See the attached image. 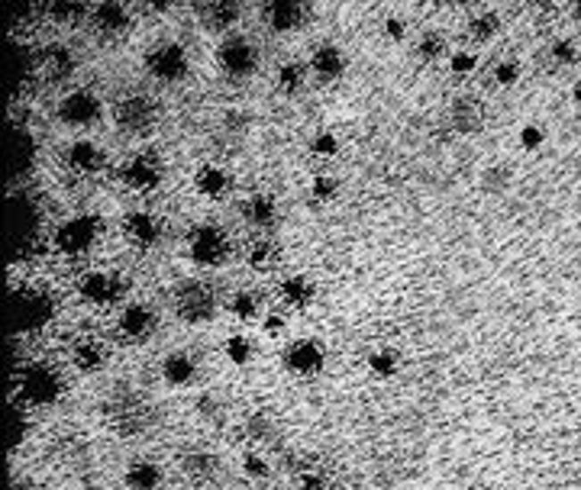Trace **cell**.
Returning a JSON list of instances; mask_svg holds the SVG:
<instances>
[{
  "label": "cell",
  "mask_w": 581,
  "mask_h": 490,
  "mask_svg": "<svg viewBox=\"0 0 581 490\" xmlns=\"http://www.w3.org/2000/svg\"><path fill=\"white\" fill-rule=\"evenodd\" d=\"M243 471L249 474V478H269V465H265V458L253 455V452L243 458Z\"/></svg>",
  "instance_id": "f6af8a7d"
},
{
  "label": "cell",
  "mask_w": 581,
  "mask_h": 490,
  "mask_svg": "<svg viewBox=\"0 0 581 490\" xmlns=\"http://www.w3.org/2000/svg\"><path fill=\"white\" fill-rule=\"evenodd\" d=\"M197 17L207 23V29L220 33V29H229L239 20V4L237 0H211V4L197 7Z\"/></svg>",
  "instance_id": "44dd1931"
},
{
  "label": "cell",
  "mask_w": 581,
  "mask_h": 490,
  "mask_svg": "<svg viewBox=\"0 0 581 490\" xmlns=\"http://www.w3.org/2000/svg\"><path fill=\"white\" fill-rule=\"evenodd\" d=\"M33 68L43 81L55 85V81H62V78H68L75 71V59H71L62 45H46V49H39L33 55Z\"/></svg>",
  "instance_id": "5bb4252c"
},
{
  "label": "cell",
  "mask_w": 581,
  "mask_h": 490,
  "mask_svg": "<svg viewBox=\"0 0 581 490\" xmlns=\"http://www.w3.org/2000/svg\"><path fill=\"white\" fill-rule=\"evenodd\" d=\"M572 17L581 20V4H575V7H572Z\"/></svg>",
  "instance_id": "816d5d0a"
},
{
  "label": "cell",
  "mask_w": 581,
  "mask_h": 490,
  "mask_svg": "<svg viewBox=\"0 0 581 490\" xmlns=\"http://www.w3.org/2000/svg\"><path fill=\"white\" fill-rule=\"evenodd\" d=\"M417 52H420V59L423 61H436V59H443L446 55V36L443 33H423V39H420V45H417Z\"/></svg>",
  "instance_id": "8d00e7d4"
},
{
  "label": "cell",
  "mask_w": 581,
  "mask_h": 490,
  "mask_svg": "<svg viewBox=\"0 0 581 490\" xmlns=\"http://www.w3.org/2000/svg\"><path fill=\"white\" fill-rule=\"evenodd\" d=\"M311 71L320 81H336L345 71V52L333 43H320L311 55Z\"/></svg>",
  "instance_id": "2e32d148"
},
{
  "label": "cell",
  "mask_w": 581,
  "mask_h": 490,
  "mask_svg": "<svg viewBox=\"0 0 581 490\" xmlns=\"http://www.w3.org/2000/svg\"><path fill=\"white\" fill-rule=\"evenodd\" d=\"M110 416H113V423L123 436L129 432H139L145 426V406L133 397V394H123L120 404H110Z\"/></svg>",
  "instance_id": "ac0fdd59"
},
{
  "label": "cell",
  "mask_w": 581,
  "mask_h": 490,
  "mask_svg": "<svg viewBox=\"0 0 581 490\" xmlns=\"http://www.w3.org/2000/svg\"><path fill=\"white\" fill-rule=\"evenodd\" d=\"M245 429H249V436H253V439H265V436L271 432V423L261 413H255L253 420H249V426H245Z\"/></svg>",
  "instance_id": "7dc6e473"
},
{
  "label": "cell",
  "mask_w": 581,
  "mask_h": 490,
  "mask_svg": "<svg viewBox=\"0 0 581 490\" xmlns=\"http://www.w3.org/2000/svg\"><path fill=\"white\" fill-rule=\"evenodd\" d=\"M303 81H307L303 61H285V65L278 68V87L285 94H297L303 87Z\"/></svg>",
  "instance_id": "4dcf8cb0"
},
{
  "label": "cell",
  "mask_w": 581,
  "mask_h": 490,
  "mask_svg": "<svg viewBox=\"0 0 581 490\" xmlns=\"http://www.w3.org/2000/svg\"><path fill=\"white\" fill-rule=\"evenodd\" d=\"M336 191H339L336 178H329V175H317V178L311 181V197L317 203H329L336 197Z\"/></svg>",
  "instance_id": "f35d334b"
},
{
  "label": "cell",
  "mask_w": 581,
  "mask_h": 490,
  "mask_svg": "<svg viewBox=\"0 0 581 490\" xmlns=\"http://www.w3.org/2000/svg\"><path fill=\"white\" fill-rule=\"evenodd\" d=\"M162 378L171 388H187L194 378H197V362H194L191 352H171L162 362Z\"/></svg>",
  "instance_id": "ffe728a7"
},
{
  "label": "cell",
  "mask_w": 581,
  "mask_h": 490,
  "mask_svg": "<svg viewBox=\"0 0 581 490\" xmlns=\"http://www.w3.org/2000/svg\"><path fill=\"white\" fill-rule=\"evenodd\" d=\"M175 306L185 323H207L217 313V297L201 281H181L175 290Z\"/></svg>",
  "instance_id": "3957f363"
},
{
  "label": "cell",
  "mask_w": 581,
  "mask_h": 490,
  "mask_svg": "<svg viewBox=\"0 0 581 490\" xmlns=\"http://www.w3.org/2000/svg\"><path fill=\"white\" fill-rule=\"evenodd\" d=\"M49 13L59 20H78L85 13V4H78V0H71V4H68V0H55L49 7Z\"/></svg>",
  "instance_id": "b9f144b4"
},
{
  "label": "cell",
  "mask_w": 581,
  "mask_h": 490,
  "mask_svg": "<svg viewBox=\"0 0 581 490\" xmlns=\"http://www.w3.org/2000/svg\"><path fill=\"white\" fill-rule=\"evenodd\" d=\"M187 249H191L194 265L201 268H220V265L229 258V239L227 233L213 223H201V226L191 229V239H187Z\"/></svg>",
  "instance_id": "7a4b0ae2"
},
{
  "label": "cell",
  "mask_w": 581,
  "mask_h": 490,
  "mask_svg": "<svg viewBox=\"0 0 581 490\" xmlns=\"http://www.w3.org/2000/svg\"><path fill=\"white\" fill-rule=\"evenodd\" d=\"M127 294V281L120 274H110V271H91L81 278V297L91 300V304H117L120 297Z\"/></svg>",
  "instance_id": "8fae6325"
},
{
  "label": "cell",
  "mask_w": 581,
  "mask_h": 490,
  "mask_svg": "<svg viewBox=\"0 0 581 490\" xmlns=\"http://www.w3.org/2000/svg\"><path fill=\"white\" fill-rule=\"evenodd\" d=\"M129 490H159L162 484V468L155 461H133L123 474Z\"/></svg>",
  "instance_id": "484cf974"
},
{
  "label": "cell",
  "mask_w": 581,
  "mask_h": 490,
  "mask_svg": "<svg viewBox=\"0 0 581 490\" xmlns=\"http://www.w3.org/2000/svg\"><path fill=\"white\" fill-rule=\"evenodd\" d=\"M220 68L227 71L233 81H245L259 71V45L245 36H227L217 49Z\"/></svg>",
  "instance_id": "6da1fadb"
},
{
  "label": "cell",
  "mask_w": 581,
  "mask_h": 490,
  "mask_svg": "<svg viewBox=\"0 0 581 490\" xmlns=\"http://www.w3.org/2000/svg\"><path fill=\"white\" fill-rule=\"evenodd\" d=\"M543 139H546V133H543V127H523L520 129V145L527 149V152H533V149H539L543 145Z\"/></svg>",
  "instance_id": "7bdbcfd3"
},
{
  "label": "cell",
  "mask_w": 581,
  "mask_h": 490,
  "mask_svg": "<svg viewBox=\"0 0 581 490\" xmlns=\"http://www.w3.org/2000/svg\"><path fill=\"white\" fill-rule=\"evenodd\" d=\"M510 181H514V168L510 165H491L481 175V187L485 191H504V187H510Z\"/></svg>",
  "instance_id": "d590c367"
},
{
  "label": "cell",
  "mask_w": 581,
  "mask_h": 490,
  "mask_svg": "<svg viewBox=\"0 0 581 490\" xmlns=\"http://www.w3.org/2000/svg\"><path fill=\"white\" fill-rule=\"evenodd\" d=\"M323 364H327V352L317 339H297L291 346L285 348V368L295 374H317L323 372Z\"/></svg>",
  "instance_id": "30bf717a"
},
{
  "label": "cell",
  "mask_w": 581,
  "mask_h": 490,
  "mask_svg": "<svg viewBox=\"0 0 581 490\" xmlns=\"http://www.w3.org/2000/svg\"><path fill=\"white\" fill-rule=\"evenodd\" d=\"M261 17L269 23L271 33H295L297 26H303L307 20V7L297 0H271L261 7Z\"/></svg>",
  "instance_id": "4fadbf2b"
},
{
  "label": "cell",
  "mask_w": 581,
  "mask_h": 490,
  "mask_svg": "<svg viewBox=\"0 0 581 490\" xmlns=\"http://www.w3.org/2000/svg\"><path fill=\"white\" fill-rule=\"evenodd\" d=\"M233 490H249V487H233Z\"/></svg>",
  "instance_id": "f5cc1de1"
},
{
  "label": "cell",
  "mask_w": 581,
  "mask_h": 490,
  "mask_svg": "<svg viewBox=\"0 0 581 490\" xmlns=\"http://www.w3.org/2000/svg\"><path fill=\"white\" fill-rule=\"evenodd\" d=\"M369 368L378 378H394L397 368H401V355H397L394 348H378V352H371L369 355Z\"/></svg>",
  "instance_id": "1f68e13d"
},
{
  "label": "cell",
  "mask_w": 581,
  "mask_h": 490,
  "mask_svg": "<svg viewBox=\"0 0 581 490\" xmlns=\"http://www.w3.org/2000/svg\"><path fill=\"white\" fill-rule=\"evenodd\" d=\"M497 29H501V17H497L494 10H485V13L472 17V23H469V33H472L475 43H491L497 36Z\"/></svg>",
  "instance_id": "f1b7e54d"
},
{
  "label": "cell",
  "mask_w": 581,
  "mask_h": 490,
  "mask_svg": "<svg viewBox=\"0 0 581 490\" xmlns=\"http://www.w3.org/2000/svg\"><path fill=\"white\" fill-rule=\"evenodd\" d=\"M123 229H127L129 242H136V245H155V242H159V236H162L159 220H155L149 210L129 213L127 223H123Z\"/></svg>",
  "instance_id": "7402d4cb"
},
{
  "label": "cell",
  "mask_w": 581,
  "mask_h": 490,
  "mask_svg": "<svg viewBox=\"0 0 581 490\" xmlns=\"http://www.w3.org/2000/svg\"><path fill=\"white\" fill-rule=\"evenodd\" d=\"M97 236H101V220H94V216H71L55 233V245L65 255H85L94 249Z\"/></svg>",
  "instance_id": "5b68a950"
},
{
  "label": "cell",
  "mask_w": 581,
  "mask_h": 490,
  "mask_svg": "<svg viewBox=\"0 0 581 490\" xmlns=\"http://www.w3.org/2000/svg\"><path fill=\"white\" fill-rule=\"evenodd\" d=\"M229 310H233L237 320H255V316H259V294L239 290V294H233V300H229Z\"/></svg>",
  "instance_id": "e575fe53"
},
{
  "label": "cell",
  "mask_w": 581,
  "mask_h": 490,
  "mask_svg": "<svg viewBox=\"0 0 581 490\" xmlns=\"http://www.w3.org/2000/svg\"><path fill=\"white\" fill-rule=\"evenodd\" d=\"M281 330H285V316L271 313L269 320H265V332H269V336H275V332H281Z\"/></svg>",
  "instance_id": "681fc988"
},
{
  "label": "cell",
  "mask_w": 581,
  "mask_h": 490,
  "mask_svg": "<svg viewBox=\"0 0 581 490\" xmlns=\"http://www.w3.org/2000/svg\"><path fill=\"white\" fill-rule=\"evenodd\" d=\"M311 152L317 155V159H333V155L339 152V139L336 133H329V129H317L311 139Z\"/></svg>",
  "instance_id": "74e56055"
},
{
  "label": "cell",
  "mask_w": 581,
  "mask_h": 490,
  "mask_svg": "<svg viewBox=\"0 0 581 490\" xmlns=\"http://www.w3.org/2000/svg\"><path fill=\"white\" fill-rule=\"evenodd\" d=\"M145 68H149L159 81L171 85V81H181V78H187V68H191V61H187L185 45L162 43V45H155L149 55H145Z\"/></svg>",
  "instance_id": "8992f818"
},
{
  "label": "cell",
  "mask_w": 581,
  "mask_h": 490,
  "mask_svg": "<svg viewBox=\"0 0 581 490\" xmlns=\"http://www.w3.org/2000/svg\"><path fill=\"white\" fill-rule=\"evenodd\" d=\"M113 117H117V127L123 129V133H133V135L149 133L152 123H155V103H152L149 97L133 94V97H123V101L117 103Z\"/></svg>",
  "instance_id": "9c48e42d"
},
{
  "label": "cell",
  "mask_w": 581,
  "mask_h": 490,
  "mask_svg": "<svg viewBox=\"0 0 581 490\" xmlns=\"http://www.w3.org/2000/svg\"><path fill=\"white\" fill-rule=\"evenodd\" d=\"M52 316V297L43 290H23L13 297V323L20 330H39Z\"/></svg>",
  "instance_id": "ba28073f"
},
{
  "label": "cell",
  "mask_w": 581,
  "mask_h": 490,
  "mask_svg": "<svg viewBox=\"0 0 581 490\" xmlns=\"http://www.w3.org/2000/svg\"><path fill=\"white\" fill-rule=\"evenodd\" d=\"M20 490H29V487H20Z\"/></svg>",
  "instance_id": "db71d44e"
},
{
  "label": "cell",
  "mask_w": 581,
  "mask_h": 490,
  "mask_svg": "<svg viewBox=\"0 0 581 490\" xmlns=\"http://www.w3.org/2000/svg\"><path fill=\"white\" fill-rule=\"evenodd\" d=\"M213 465H217V458L207 455V452H194V455H185V471L194 474V478H197V474H211Z\"/></svg>",
  "instance_id": "60d3db41"
},
{
  "label": "cell",
  "mask_w": 581,
  "mask_h": 490,
  "mask_svg": "<svg viewBox=\"0 0 581 490\" xmlns=\"http://www.w3.org/2000/svg\"><path fill=\"white\" fill-rule=\"evenodd\" d=\"M162 178H165V165H162L159 152H152V149H145V152L133 155V159L127 161V168H123V181H127L133 191H155V187L162 184Z\"/></svg>",
  "instance_id": "52a82bcc"
},
{
  "label": "cell",
  "mask_w": 581,
  "mask_h": 490,
  "mask_svg": "<svg viewBox=\"0 0 581 490\" xmlns=\"http://www.w3.org/2000/svg\"><path fill=\"white\" fill-rule=\"evenodd\" d=\"M194 187L201 191L203 197H223L229 191V175L220 165H203L194 175Z\"/></svg>",
  "instance_id": "d4e9b609"
},
{
  "label": "cell",
  "mask_w": 581,
  "mask_h": 490,
  "mask_svg": "<svg viewBox=\"0 0 581 490\" xmlns=\"http://www.w3.org/2000/svg\"><path fill=\"white\" fill-rule=\"evenodd\" d=\"M20 390H23V397L29 400V404H39V406L55 404L62 394V378L52 364L36 362V364H29L23 372V378H20Z\"/></svg>",
  "instance_id": "277c9868"
},
{
  "label": "cell",
  "mask_w": 581,
  "mask_h": 490,
  "mask_svg": "<svg viewBox=\"0 0 581 490\" xmlns=\"http://www.w3.org/2000/svg\"><path fill=\"white\" fill-rule=\"evenodd\" d=\"M572 101H575V103H578V107H581V81H578V85L572 87Z\"/></svg>",
  "instance_id": "f907efd6"
},
{
  "label": "cell",
  "mask_w": 581,
  "mask_h": 490,
  "mask_svg": "<svg viewBox=\"0 0 581 490\" xmlns=\"http://www.w3.org/2000/svg\"><path fill=\"white\" fill-rule=\"evenodd\" d=\"M223 352H227V358L233 364H249L253 362V355H255V346H253V339L249 336H243V332H237V336H229L227 342H223Z\"/></svg>",
  "instance_id": "f546056e"
},
{
  "label": "cell",
  "mask_w": 581,
  "mask_h": 490,
  "mask_svg": "<svg viewBox=\"0 0 581 490\" xmlns=\"http://www.w3.org/2000/svg\"><path fill=\"white\" fill-rule=\"evenodd\" d=\"M452 127L459 133L472 135L485 127V107L478 97H455L452 101Z\"/></svg>",
  "instance_id": "d6986e66"
},
{
  "label": "cell",
  "mask_w": 581,
  "mask_h": 490,
  "mask_svg": "<svg viewBox=\"0 0 581 490\" xmlns=\"http://www.w3.org/2000/svg\"><path fill=\"white\" fill-rule=\"evenodd\" d=\"M68 165H71L75 171H81V175H94V171L104 168V149L101 145L87 143V139L71 143L68 145Z\"/></svg>",
  "instance_id": "603a6c76"
},
{
  "label": "cell",
  "mask_w": 581,
  "mask_h": 490,
  "mask_svg": "<svg viewBox=\"0 0 581 490\" xmlns=\"http://www.w3.org/2000/svg\"><path fill=\"white\" fill-rule=\"evenodd\" d=\"M281 297H285L291 306L303 310V306L313 304V281L303 278V274H291V278L281 281Z\"/></svg>",
  "instance_id": "4316f807"
},
{
  "label": "cell",
  "mask_w": 581,
  "mask_h": 490,
  "mask_svg": "<svg viewBox=\"0 0 581 490\" xmlns=\"http://www.w3.org/2000/svg\"><path fill=\"white\" fill-rule=\"evenodd\" d=\"M546 55L552 68H569L578 61V45H575L572 39H556V43L546 49Z\"/></svg>",
  "instance_id": "d6a6232c"
},
{
  "label": "cell",
  "mask_w": 581,
  "mask_h": 490,
  "mask_svg": "<svg viewBox=\"0 0 581 490\" xmlns=\"http://www.w3.org/2000/svg\"><path fill=\"white\" fill-rule=\"evenodd\" d=\"M297 490H329L327 481H323V474H303L301 481H297Z\"/></svg>",
  "instance_id": "c3c4849f"
},
{
  "label": "cell",
  "mask_w": 581,
  "mask_h": 490,
  "mask_svg": "<svg viewBox=\"0 0 581 490\" xmlns=\"http://www.w3.org/2000/svg\"><path fill=\"white\" fill-rule=\"evenodd\" d=\"M104 358H107V352H104V346H97L94 339H85V342H78L75 346V368L85 374H94L104 368Z\"/></svg>",
  "instance_id": "83f0119b"
},
{
  "label": "cell",
  "mask_w": 581,
  "mask_h": 490,
  "mask_svg": "<svg viewBox=\"0 0 581 490\" xmlns=\"http://www.w3.org/2000/svg\"><path fill=\"white\" fill-rule=\"evenodd\" d=\"M243 216L255 229H269L275 223V216H278V203H275L271 194H253L249 200H243Z\"/></svg>",
  "instance_id": "cb8c5ba5"
},
{
  "label": "cell",
  "mask_w": 581,
  "mask_h": 490,
  "mask_svg": "<svg viewBox=\"0 0 581 490\" xmlns=\"http://www.w3.org/2000/svg\"><path fill=\"white\" fill-rule=\"evenodd\" d=\"M155 330V310L145 304H129L120 313V332L129 339V342H143L152 336Z\"/></svg>",
  "instance_id": "9a60e30c"
},
{
  "label": "cell",
  "mask_w": 581,
  "mask_h": 490,
  "mask_svg": "<svg viewBox=\"0 0 581 490\" xmlns=\"http://www.w3.org/2000/svg\"><path fill=\"white\" fill-rule=\"evenodd\" d=\"M385 33H387V39H394V43H404V39H407V23L401 17H387L385 20Z\"/></svg>",
  "instance_id": "bcb514c9"
},
{
  "label": "cell",
  "mask_w": 581,
  "mask_h": 490,
  "mask_svg": "<svg viewBox=\"0 0 581 490\" xmlns=\"http://www.w3.org/2000/svg\"><path fill=\"white\" fill-rule=\"evenodd\" d=\"M91 20H94V29L104 36H123L129 29V10L123 4H113V0L97 4L91 10Z\"/></svg>",
  "instance_id": "e0dca14e"
},
{
  "label": "cell",
  "mask_w": 581,
  "mask_h": 490,
  "mask_svg": "<svg viewBox=\"0 0 581 490\" xmlns=\"http://www.w3.org/2000/svg\"><path fill=\"white\" fill-rule=\"evenodd\" d=\"M59 117L68 127H87V123H94V119L101 117V101L91 91H71L62 97Z\"/></svg>",
  "instance_id": "7c38bea8"
},
{
  "label": "cell",
  "mask_w": 581,
  "mask_h": 490,
  "mask_svg": "<svg viewBox=\"0 0 581 490\" xmlns=\"http://www.w3.org/2000/svg\"><path fill=\"white\" fill-rule=\"evenodd\" d=\"M245 262L259 271L271 268V262H275V242H271V239H255V242L249 245V252H245Z\"/></svg>",
  "instance_id": "836d02e7"
},
{
  "label": "cell",
  "mask_w": 581,
  "mask_h": 490,
  "mask_svg": "<svg viewBox=\"0 0 581 490\" xmlns=\"http://www.w3.org/2000/svg\"><path fill=\"white\" fill-rule=\"evenodd\" d=\"M449 65H452L455 75H469V71L478 68V59H475L472 52H455L452 59H449Z\"/></svg>",
  "instance_id": "ee69618b"
},
{
  "label": "cell",
  "mask_w": 581,
  "mask_h": 490,
  "mask_svg": "<svg viewBox=\"0 0 581 490\" xmlns=\"http://www.w3.org/2000/svg\"><path fill=\"white\" fill-rule=\"evenodd\" d=\"M494 81H497L501 87L517 85V81H520V61H517V59L497 61V65H494Z\"/></svg>",
  "instance_id": "ab89813d"
}]
</instances>
